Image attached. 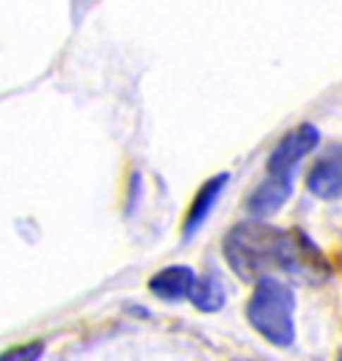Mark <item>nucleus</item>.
I'll return each instance as SVG.
<instances>
[{
    "mask_svg": "<svg viewBox=\"0 0 342 361\" xmlns=\"http://www.w3.org/2000/svg\"><path fill=\"white\" fill-rule=\"evenodd\" d=\"M297 244V231H281L262 219H246L225 235V259L243 281H259L265 271L281 268L289 273Z\"/></svg>",
    "mask_w": 342,
    "mask_h": 361,
    "instance_id": "1",
    "label": "nucleus"
},
{
    "mask_svg": "<svg viewBox=\"0 0 342 361\" xmlns=\"http://www.w3.org/2000/svg\"><path fill=\"white\" fill-rule=\"evenodd\" d=\"M294 305L297 300H294L292 286L281 284L273 276H265L254 286L246 316L265 340L279 348H286L294 343Z\"/></svg>",
    "mask_w": 342,
    "mask_h": 361,
    "instance_id": "2",
    "label": "nucleus"
},
{
    "mask_svg": "<svg viewBox=\"0 0 342 361\" xmlns=\"http://www.w3.org/2000/svg\"><path fill=\"white\" fill-rule=\"evenodd\" d=\"M321 142V134L313 123H300L297 129H292L270 153L267 161V177H281V180H292L294 166L303 161L310 150H316Z\"/></svg>",
    "mask_w": 342,
    "mask_h": 361,
    "instance_id": "3",
    "label": "nucleus"
},
{
    "mask_svg": "<svg viewBox=\"0 0 342 361\" xmlns=\"http://www.w3.org/2000/svg\"><path fill=\"white\" fill-rule=\"evenodd\" d=\"M307 190L324 201L342 195V145H329L307 174Z\"/></svg>",
    "mask_w": 342,
    "mask_h": 361,
    "instance_id": "4",
    "label": "nucleus"
},
{
    "mask_svg": "<svg viewBox=\"0 0 342 361\" xmlns=\"http://www.w3.org/2000/svg\"><path fill=\"white\" fill-rule=\"evenodd\" d=\"M195 271L185 268V265H171L155 273L150 279V292L164 302H179L185 297H190L193 286H195Z\"/></svg>",
    "mask_w": 342,
    "mask_h": 361,
    "instance_id": "5",
    "label": "nucleus"
},
{
    "mask_svg": "<svg viewBox=\"0 0 342 361\" xmlns=\"http://www.w3.org/2000/svg\"><path fill=\"white\" fill-rule=\"evenodd\" d=\"M225 185H228V174H225V171L203 182L201 190L195 193V201H193L188 217H185V228H182V235H185V238H190L193 233L201 231V225L206 222V217H209L212 209L216 207V201H219V195L225 190Z\"/></svg>",
    "mask_w": 342,
    "mask_h": 361,
    "instance_id": "6",
    "label": "nucleus"
},
{
    "mask_svg": "<svg viewBox=\"0 0 342 361\" xmlns=\"http://www.w3.org/2000/svg\"><path fill=\"white\" fill-rule=\"evenodd\" d=\"M292 195V180H281V177H267L252 195H249V212L254 217H270L276 214L286 198Z\"/></svg>",
    "mask_w": 342,
    "mask_h": 361,
    "instance_id": "7",
    "label": "nucleus"
},
{
    "mask_svg": "<svg viewBox=\"0 0 342 361\" xmlns=\"http://www.w3.org/2000/svg\"><path fill=\"white\" fill-rule=\"evenodd\" d=\"M190 302L203 313H216L225 305V286L216 273H203L195 279V286L190 292Z\"/></svg>",
    "mask_w": 342,
    "mask_h": 361,
    "instance_id": "8",
    "label": "nucleus"
},
{
    "mask_svg": "<svg viewBox=\"0 0 342 361\" xmlns=\"http://www.w3.org/2000/svg\"><path fill=\"white\" fill-rule=\"evenodd\" d=\"M46 345L35 340V343H25V345H11L6 353H0V361H40Z\"/></svg>",
    "mask_w": 342,
    "mask_h": 361,
    "instance_id": "9",
    "label": "nucleus"
},
{
    "mask_svg": "<svg viewBox=\"0 0 342 361\" xmlns=\"http://www.w3.org/2000/svg\"><path fill=\"white\" fill-rule=\"evenodd\" d=\"M337 361H342V353H340V359H337Z\"/></svg>",
    "mask_w": 342,
    "mask_h": 361,
    "instance_id": "10",
    "label": "nucleus"
}]
</instances>
